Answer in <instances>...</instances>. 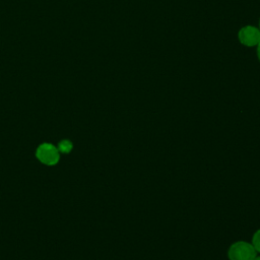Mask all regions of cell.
<instances>
[{
	"mask_svg": "<svg viewBox=\"0 0 260 260\" xmlns=\"http://www.w3.org/2000/svg\"><path fill=\"white\" fill-rule=\"evenodd\" d=\"M228 256L230 260H254L256 257V250L252 244L239 241L230 247Z\"/></svg>",
	"mask_w": 260,
	"mask_h": 260,
	"instance_id": "6da1fadb",
	"label": "cell"
},
{
	"mask_svg": "<svg viewBox=\"0 0 260 260\" xmlns=\"http://www.w3.org/2000/svg\"><path fill=\"white\" fill-rule=\"evenodd\" d=\"M38 159L48 166L56 165L60 158V152L57 147L50 143L41 144L36 152Z\"/></svg>",
	"mask_w": 260,
	"mask_h": 260,
	"instance_id": "7a4b0ae2",
	"label": "cell"
},
{
	"mask_svg": "<svg viewBox=\"0 0 260 260\" xmlns=\"http://www.w3.org/2000/svg\"><path fill=\"white\" fill-rule=\"evenodd\" d=\"M240 43L247 47L257 46L260 42V29L253 25L243 26L238 32Z\"/></svg>",
	"mask_w": 260,
	"mask_h": 260,
	"instance_id": "3957f363",
	"label": "cell"
},
{
	"mask_svg": "<svg viewBox=\"0 0 260 260\" xmlns=\"http://www.w3.org/2000/svg\"><path fill=\"white\" fill-rule=\"evenodd\" d=\"M72 142L70 140H67V139H64L62 141L59 142L58 144V150L59 152H63V153H69L71 150H72Z\"/></svg>",
	"mask_w": 260,
	"mask_h": 260,
	"instance_id": "277c9868",
	"label": "cell"
},
{
	"mask_svg": "<svg viewBox=\"0 0 260 260\" xmlns=\"http://www.w3.org/2000/svg\"><path fill=\"white\" fill-rule=\"evenodd\" d=\"M252 245L254 247V249L256 250V252H260V230H258L253 238H252Z\"/></svg>",
	"mask_w": 260,
	"mask_h": 260,
	"instance_id": "5b68a950",
	"label": "cell"
},
{
	"mask_svg": "<svg viewBox=\"0 0 260 260\" xmlns=\"http://www.w3.org/2000/svg\"><path fill=\"white\" fill-rule=\"evenodd\" d=\"M257 57H258V59H259V61H260V42H259V44L257 45Z\"/></svg>",
	"mask_w": 260,
	"mask_h": 260,
	"instance_id": "8992f818",
	"label": "cell"
},
{
	"mask_svg": "<svg viewBox=\"0 0 260 260\" xmlns=\"http://www.w3.org/2000/svg\"><path fill=\"white\" fill-rule=\"evenodd\" d=\"M254 260H260V257H255Z\"/></svg>",
	"mask_w": 260,
	"mask_h": 260,
	"instance_id": "52a82bcc",
	"label": "cell"
},
{
	"mask_svg": "<svg viewBox=\"0 0 260 260\" xmlns=\"http://www.w3.org/2000/svg\"><path fill=\"white\" fill-rule=\"evenodd\" d=\"M259 29H260V19H259Z\"/></svg>",
	"mask_w": 260,
	"mask_h": 260,
	"instance_id": "ba28073f",
	"label": "cell"
}]
</instances>
